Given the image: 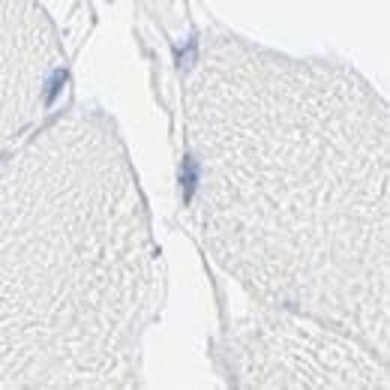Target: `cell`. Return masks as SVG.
I'll return each mask as SVG.
<instances>
[{"instance_id": "obj_1", "label": "cell", "mask_w": 390, "mask_h": 390, "mask_svg": "<svg viewBox=\"0 0 390 390\" xmlns=\"http://www.w3.org/2000/svg\"><path fill=\"white\" fill-rule=\"evenodd\" d=\"M190 210L262 307L387 360V103L354 69L210 36L183 88Z\"/></svg>"}, {"instance_id": "obj_2", "label": "cell", "mask_w": 390, "mask_h": 390, "mask_svg": "<svg viewBox=\"0 0 390 390\" xmlns=\"http://www.w3.org/2000/svg\"><path fill=\"white\" fill-rule=\"evenodd\" d=\"M148 201L114 126L54 120L0 160V387H135L163 300Z\"/></svg>"}, {"instance_id": "obj_3", "label": "cell", "mask_w": 390, "mask_h": 390, "mask_svg": "<svg viewBox=\"0 0 390 390\" xmlns=\"http://www.w3.org/2000/svg\"><path fill=\"white\" fill-rule=\"evenodd\" d=\"M243 387H387V360L307 315L262 307L231 342Z\"/></svg>"}, {"instance_id": "obj_4", "label": "cell", "mask_w": 390, "mask_h": 390, "mask_svg": "<svg viewBox=\"0 0 390 390\" xmlns=\"http://www.w3.org/2000/svg\"><path fill=\"white\" fill-rule=\"evenodd\" d=\"M63 48L36 0H0V153L31 129L54 96Z\"/></svg>"}]
</instances>
